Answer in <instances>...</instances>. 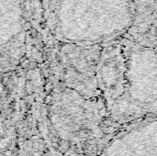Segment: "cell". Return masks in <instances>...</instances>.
<instances>
[{
	"label": "cell",
	"instance_id": "cell-1",
	"mask_svg": "<svg viewBox=\"0 0 157 156\" xmlns=\"http://www.w3.org/2000/svg\"><path fill=\"white\" fill-rule=\"evenodd\" d=\"M133 7L132 0H57L58 31L75 45L109 43L131 27Z\"/></svg>",
	"mask_w": 157,
	"mask_h": 156
},
{
	"label": "cell",
	"instance_id": "cell-2",
	"mask_svg": "<svg viewBox=\"0 0 157 156\" xmlns=\"http://www.w3.org/2000/svg\"><path fill=\"white\" fill-rule=\"evenodd\" d=\"M109 119L101 97H89L67 88L53 100L52 126L60 139L75 149V156H99L114 134L106 130Z\"/></svg>",
	"mask_w": 157,
	"mask_h": 156
},
{
	"label": "cell",
	"instance_id": "cell-3",
	"mask_svg": "<svg viewBox=\"0 0 157 156\" xmlns=\"http://www.w3.org/2000/svg\"><path fill=\"white\" fill-rule=\"evenodd\" d=\"M107 110L114 123L143 120L157 112V51L148 47L124 44L121 85Z\"/></svg>",
	"mask_w": 157,
	"mask_h": 156
},
{
	"label": "cell",
	"instance_id": "cell-4",
	"mask_svg": "<svg viewBox=\"0 0 157 156\" xmlns=\"http://www.w3.org/2000/svg\"><path fill=\"white\" fill-rule=\"evenodd\" d=\"M99 156H157V119L143 120L115 132Z\"/></svg>",
	"mask_w": 157,
	"mask_h": 156
},
{
	"label": "cell",
	"instance_id": "cell-5",
	"mask_svg": "<svg viewBox=\"0 0 157 156\" xmlns=\"http://www.w3.org/2000/svg\"><path fill=\"white\" fill-rule=\"evenodd\" d=\"M134 6L137 8H148L150 7L155 0H132Z\"/></svg>",
	"mask_w": 157,
	"mask_h": 156
}]
</instances>
